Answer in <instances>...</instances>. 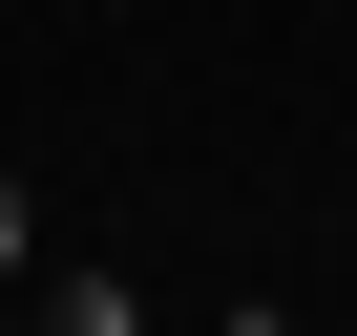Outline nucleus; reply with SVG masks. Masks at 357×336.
<instances>
[{
	"mask_svg": "<svg viewBox=\"0 0 357 336\" xmlns=\"http://www.w3.org/2000/svg\"><path fill=\"white\" fill-rule=\"evenodd\" d=\"M190 336H273V315H190Z\"/></svg>",
	"mask_w": 357,
	"mask_h": 336,
	"instance_id": "obj_3",
	"label": "nucleus"
},
{
	"mask_svg": "<svg viewBox=\"0 0 357 336\" xmlns=\"http://www.w3.org/2000/svg\"><path fill=\"white\" fill-rule=\"evenodd\" d=\"M43 336H147V294H126V273H63V294H43Z\"/></svg>",
	"mask_w": 357,
	"mask_h": 336,
	"instance_id": "obj_1",
	"label": "nucleus"
},
{
	"mask_svg": "<svg viewBox=\"0 0 357 336\" xmlns=\"http://www.w3.org/2000/svg\"><path fill=\"white\" fill-rule=\"evenodd\" d=\"M0 336H43V315H0Z\"/></svg>",
	"mask_w": 357,
	"mask_h": 336,
	"instance_id": "obj_4",
	"label": "nucleus"
},
{
	"mask_svg": "<svg viewBox=\"0 0 357 336\" xmlns=\"http://www.w3.org/2000/svg\"><path fill=\"white\" fill-rule=\"evenodd\" d=\"M0 273H22V168H0Z\"/></svg>",
	"mask_w": 357,
	"mask_h": 336,
	"instance_id": "obj_2",
	"label": "nucleus"
},
{
	"mask_svg": "<svg viewBox=\"0 0 357 336\" xmlns=\"http://www.w3.org/2000/svg\"><path fill=\"white\" fill-rule=\"evenodd\" d=\"M273 336H294V315H273Z\"/></svg>",
	"mask_w": 357,
	"mask_h": 336,
	"instance_id": "obj_5",
	"label": "nucleus"
}]
</instances>
